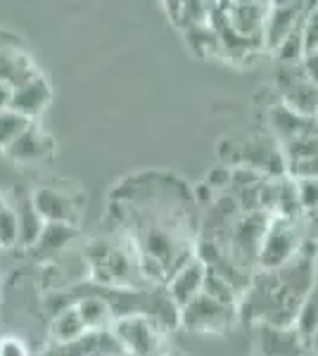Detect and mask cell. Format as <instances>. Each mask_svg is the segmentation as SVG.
<instances>
[{
    "label": "cell",
    "mask_w": 318,
    "mask_h": 356,
    "mask_svg": "<svg viewBox=\"0 0 318 356\" xmlns=\"http://www.w3.org/2000/svg\"><path fill=\"white\" fill-rule=\"evenodd\" d=\"M316 288V238H309L285 266L257 271L242 292L238 314L247 323L294 325L297 314Z\"/></svg>",
    "instance_id": "1"
},
{
    "label": "cell",
    "mask_w": 318,
    "mask_h": 356,
    "mask_svg": "<svg viewBox=\"0 0 318 356\" xmlns=\"http://www.w3.org/2000/svg\"><path fill=\"white\" fill-rule=\"evenodd\" d=\"M309 347H311V352H314V356H318V328L316 332L311 335V340H309Z\"/></svg>",
    "instance_id": "25"
},
{
    "label": "cell",
    "mask_w": 318,
    "mask_h": 356,
    "mask_svg": "<svg viewBox=\"0 0 318 356\" xmlns=\"http://www.w3.org/2000/svg\"><path fill=\"white\" fill-rule=\"evenodd\" d=\"M314 290H316V292H318V288H314Z\"/></svg>",
    "instance_id": "29"
},
{
    "label": "cell",
    "mask_w": 318,
    "mask_h": 356,
    "mask_svg": "<svg viewBox=\"0 0 318 356\" xmlns=\"http://www.w3.org/2000/svg\"><path fill=\"white\" fill-rule=\"evenodd\" d=\"M0 356H31V352H29L24 340L15 335H5L0 337Z\"/></svg>",
    "instance_id": "23"
},
{
    "label": "cell",
    "mask_w": 318,
    "mask_h": 356,
    "mask_svg": "<svg viewBox=\"0 0 318 356\" xmlns=\"http://www.w3.org/2000/svg\"><path fill=\"white\" fill-rule=\"evenodd\" d=\"M29 197L45 223L79 226L81 214H84V197H77V193H69L57 186H38L29 193Z\"/></svg>",
    "instance_id": "5"
},
{
    "label": "cell",
    "mask_w": 318,
    "mask_h": 356,
    "mask_svg": "<svg viewBox=\"0 0 318 356\" xmlns=\"http://www.w3.org/2000/svg\"><path fill=\"white\" fill-rule=\"evenodd\" d=\"M292 181H294V191H297V200H299V207H302L304 219H311L318 211V178L292 176Z\"/></svg>",
    "instance_id": "20"
},
{
    "label": "cell",
    "mask_w": 318,
    "mask_h": 356,
    "mask_svg": "<svg viewBox=\"0 0 318 356\" xmlns=\"http://www.w3.org/2000/svg\"><path fill=\"white\" fill-rule=\"evenodd\" d=\"M306 221V219H304ZM302 219H283V216H271L266 226L262 250H259V271H273V268L285 266L287 261L304 247L311 235H306Z\"/></svg>",
    "instance_id": "3"
},
{
    "label": "cell",
    "mask_w": 318,
    "mask_h": 356,
    "mask_svg": "<svg viewBox=\"0 0 318 356\" xmlns=\"http://www.w3.org/2000/svg\"><path fill=\"white\" fill-rule=\"evenodd\" d=\"M309 221H311V226H314V228H316V231H318V211H316V214H314V216H311V219H309Z\"/></svg>",
    "instance_id": "26"
},
{
    "label": "cell",
    "mask_w": 318,
    "mask_h": 356,
    "mask_svg": "<svg viewBox=\"0 0 318 356\" xmlns=\"http://www.w3.org/2000/svg\"><path fill=\"white\" fill-rule=\"evenodd\" d=\"M169 356H181V354H169Z\"/></svg>",
    "instance_id": "28"
},
{
    "label": "cell",
    "mask_w": 318,
    "mask_h": 356,
    "mask_svg": "<svg viewBox=\"0 0 318 356\" xmlns=\"http://www.w3.org/2000/svg\"><path fill=\"white\" fill-rule=\"evenodd\" d=\"M176 321L183 330L193 332V335H221V332L238 323L240 314L238 307L221 304L207 295H200L186 307L178 309Z\"/></svg>",
    "instance_id": "4"
},
{
    "label": "cell",
    "mask_w": 318,
    "mask_h": 356,
    "mask_svg": "<svg viewBox=\"0 0 318 356\" xmlns=\"http://www.w3.org/2000/svg\"><path fill=\"white\" fill-rule=\"evenodd\" d=\"M306 5L309 3H269V15H266V24L262 33V48L276 55V50L285 43V38L302 24Z\"/></svg>",
    "instance_id": "7"
},
{
    "label": "cell",
    "mask_w": 318,
    "mask_h": 356,
    "mask_svg": "<svg viewBox=\"0 0 318 356\" xmlns=\"http://www.w3.org/2000/svg\"><path fill=\"white\" fill-rule=\"evenodd\" d=\"M79 235V226H67V223H45L43 233L36 240L31 250L36 252H57L67 247Z\"/></svg>",
    "instance_id": "17"
},
{
    "label": "cell",
    "mask_w": 318,
    "mask_h": 356,
    "mask_svg": "<svg viewBox=\"0 0 318 356\" xmlns=\"http://www.w3.org/2000/svg\"><path fill=\"white\" fill-rule=\"evenodd\" d=\"M254 356H306L309 342L297 332L294 325L252 323Z\"/></svg>",
    "instance_id": "6"
},
{
    "label": "cell",
    "mask_w": 318,
    "mask_h": 356,
    "mask_svg": "<svg viewBox=\"0 0 318 356\" xmlns=\"http://www.w3.org/2000/svg\"><path fill=\"white\" fill-rule=\"evenodd\" d=\"M86 335H90L86 330L84 321L77 312L74 304H67V307L57 309L50 318V340L55 344H72V342H79L84 340Z\"/></svg>",
    "instance_id": "15"
},
{
    "label": "cell",
    "mask_w": 318,
    "mask_h": 356,
    "mask_svg": "<svg viewBox=\"0 0 318 356\" xmlns=\"http://www.w3.org/2000/svg\"><path fill=\"white\" fill-rule=\"evenodd\" d=\"M225 24L233 29L240 38L262 45V33L269 15V3L257 0H238V3H218ZM264 50V48H262Z\"/></svg>",
    "instance_id": "8"
},
{
    "label": "cell",
    "mask_w": 318,
    "mask_h": 356,
    "mask_svg": "<svg viewBox=\"0 0 318 356\" xmlns=\"http://www.w3.org/2000/svg\"><path fill=\"white\" fill-rule=\"evenodd\" d=\"M77 307V312L84 321L86 330L95 332V335H105L112 328L114 318H117V312H114L112 302L102 295H84L79 297L77 302H72Z\"/></svg>",
    "instance_id": "14"
},
{
    "label": "cell",
    "mask_w": 318,
    "mask_h": 356,
    "mask_svg": "<svg viewBox=\"0 0 318 356\" xmlns=\"http://www.w3.org/2000/svg\"><path fill=\"white\" fill-rule=\"evenodd\" d=\"M50 100H53V86L43 74L33 76L31 81L22 83L19 88L13 90V102H10V110L26 117L29 122H36V119L48 110Z\"/></svg>",
    "instance_id": "11"
},
{
    "label": "cell",
    "mask_w": 318,
    "mask_h": 356,
    "mask_svg": "<svg viewBox=\"0 0 318 356\" xmlns=\"http://www.w3.org/2000/svg\"><path fill=\"white\" fill-rule=\"evenodd\" d=\"M31 124L36 122H29L26 117H22V114H17L13 110L0 112V152L8 150L19 136H24L31 129Z\"/></svg>",
    "instance_id": "19"
},
{
    "label": "cell",
    "mask_w": 318,
    "mask_h": 356,
    "mask_svg": "<svg viewBox=\"0 0 318 356\" xmlns=\"http://www.w3.org/2000/svg\"><path fill=\"white\" fill-rule=\"evenodd\" d=\"M53 152H55L53 136L45 129H40L38 124H31V129L24 136L17 138L3 154L15 164H38L53 157Z\"/></svg>",
    "instance_id": "10"
},
{
    "label": "cell",
    "mask_w": 318,
    "mask_h": 356,
    "mask_svg": "<svg viewBox=\"0 0 318 356\" xmlns=\"http://www.w3.org/2000/svg\"><path fill=\"white\" fill-rule=\"evenodd\" d=\"M202 295L212 297V300L221 302V304H230V307H238L240 304V290L230 283L228 278H223L221 273L212 271L207 268V275H205V288H202Z\"/></svg>",
    "instance_id": "18"
},
{
    "label": "cell",
    "mask_w": 318,
    "mask_h": 356,
    "mask_svg": "<svg viewBox=\"0 0 318 356\" xmlns=\"http://www.w3.org/2000/svg\"><path fill=\"white\" fill-rule=\"evenodd\" d=\"M17 219H19V247L24 250H31L36 245V240L43 233L45 221L40 219V214L36 211V207L31 204V197H24L22 207H15Z\"/></svg>",
    "instance_id": "16"
},
{
    "label": "cell",
    "mask_w": 318,
    "mask_h": 356,
    "mask_svg": "<svg viewBox=\"0 0 318 356\" xmlns=\"http://www.w3.org/2000/svg\"><path fill=\"white\" fill-rule=\"evenodd\" d=\"M13 86L0 81V112L10 110V102H13Z\"/></svg>",
    "instance_id": "24"
},
{
    "label": "cell",
    "mask_w": 318,
    "mask_h": 356,
    "mask_svg": "<svg viewBox=\"0 0 318 356\" xmlns=\"http://www.w3.org/2000/svg\"><path fill=\"white\" fill-rule=\"evenodd\" d=\"M269 124H271V131H273L276 138H278L280 147L318 131L316 119H306L302 114L287 110L283 102H276V105L269 110Z\"/></svg>",
    "instance_id": "13"
},
{
    "label": "cell",
    "mask_w": 318,
    "mask_h": 356,
    "mask_svg": "<svg viewBox=\"0 0 318 356\" xmlns=\"http://www.w3.org/2000/svg\"><path fill=\"white\" fill-rule=\"evenodd\" d=\"M126 356H169V335L157 316L148 312L119 314L107 332Z\"/></svg>",
    "instance_id": "2"
},
{
    "label": "cell",
    "mask_w": 318,
    "mask_h": 356,
    "mask_svg": "<svg viewBox=\"0 0 318 356\" xmlns=\"http://www.w3.org/2000/svg\"><path fill=\"white\" fill-rule=\"evenodd\" d=\"M40 72L33 57L24 48H19V41L10 38L8 43H0V81L19 88L22 83L31 81Z\"/></svg>",
    "instance_id": "12"
},
{
    "label": "cell",
    "mask_w": 318,
    "mask_h": 356,
    "mask_svg": "<svg viewBox=\"0 0 318 356\" xmlns=\"http://www.w3.org/2000/svg\"><path fill=\"white\" fill-rule=\"evenodd\" d=\"M5 204V200H3V195H0V207H3Z\"/></svg>",
    "instance_id": "27"
},
{
    "label": "cell",
    "mask_w": 318,
    "mask_h": 356,
    "mask_svg": "<svg viewBox=\"0 0 318 356\" xmlns=\"http://www.w3.org/2000/svg\"><path fill=\"white\" fill-rule=\"evenodd\" d=\"M205 275L207 266L198 254H193L190 259L183 264L181 268H176L169 278H166V297L173 304V309H181L202 295L205 288Z\"/></svg>",
    "instance_id": "9"
},
{
    "label": "cell",
    "mask_w": 318,
    "mask_h": 356,
    "mask_svg": "<svg viewBox=\"0 0 318 356\" xmlns=\"http://www.w3.org/2000/svg\"><path fill=\"white\" fill-rule=\"evenodd\" d=\"M302 41H304V57L318 53V3L306 5L302 19Z\"/></svg>",
    "instance_id": "22"
},
{
    "label": "cell",
    "mask_w": 318,
    "mask_h": 356,
    "mask_svg": "<svg viewBox=\"0 0 318 356\" xmlns=\"http://www.w3.org/2000/svg\"><path fill=\"white\" fill-rule=\"evenodd\" d=\"M19 245V219L13 204L5 202L0 207V250Z\"/></svg>",
    "instance_id": "21"
}]
</instances>
